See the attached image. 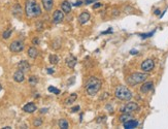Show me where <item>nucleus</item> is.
<instances>
[{"instance_id":"nucleus-9","label":"nucleus","mask_w":168,"mask_h":129,"mask_svg":"<svg viewBox=\"0 0 168 129\" xmlns=\"http://www.w3.org/2000/svg\"><path fill=\"white\" fill-rule=\"evenodd\" d=\"M64 20V14L61 10H55L53 15V23L55 24H60Z\"/></svg>"},{"instance_id":"nucleus-8","label":"nucleus","mask_w":168,"mask_h":129,"mask_svg":"<svg viewBox=\"0 0 168 129\" xmlns=\"http://www.w3.org/2000/svg\"><path fill=\"white\" fill-rule=\"evenodd\" d=\"M154 88V83L153 82H143V84L140 87V92L141 93H149L151 90H153Z\"/></svg>"},{"instance_id":"nucleus-19","label":"nucleus","mask_w":168,"mask_h":129,"mask_svg":"<svg viewBox=\"0 0 168 129\" xmlns=\"http://www.w3.org/2000/svg\"><path fill=\"white\" fill-rule=\"evenodd\" d=\"M28 56H29L30 58H32V59H35V58L38 56V51L34 48V47L29 48V50H28Z\"/></svg>"},{"instance_id":"nucleus-4","label":"nucleus","mask_w":168,"mask_h":129,"mask_svg":"<svg viewBox=\"0 0 168 129\" xmlns=\"http://www.w3.org/2000/svg\"><path fill=\"white\" fill-rule=\"evenodd\" d=\"M115 95L118 99L123 100V101H129L133 97L131 90H129V88H127L126 86H119L118 88L116 89Z\"/></svg>"},{"instance_id":"nucleus-12","label":"nucleus","mask_w":168,"mask_h":129,"mask_svg":"<svg viewBox=\"0 0 168 129\" xmlns=\"http://www.w3.org/2000/svg\"><path fill=\"white\" fill-rule=\"evenodd\" d=\"M23 111L26 112V113L32 114L36 111V105L34 104L33 102H29V103H27L26 105L23 106Z\"/></svg>"},{"instance_id":"nucleus-30","label":"nucleus","mask_w":168,"mask_h":129,"mask_svg":"<svg viewBox=\"0 0 168 129\" xmlns=\"http://www.w3.org/2000/svg\"><path fill=\"white\" fill-rule=\"evenodd\" d=\"M107 33H113V28H108V30H107V31L102 32V34H107Z\"/></svg>"},{"instance_id":"nucleus-29","label":"nucleus","mask_w":168,"mask_h":129,"mask_svg":"<svg viewBox=\"0 0 168 129\" xmlns=\"http://www.w3.org/2000/svg\"><path fill=\"white\" fill-rule=\"evenodd\" d=\"M47 72H48L49 74H53V73L55 72V70H54L53 68H48V69H47Z\"/></svg>"},{"instance_id":"nucleus-6","label":"nucleus","mask_w":168,"mask_h":129,"mask_svg":"<svg viewBox=\"0 0 168 129\" xmlns=\"http://www.w3.org/2000/svg\"><path fill=\"white\" fill-rule=\"evenodd\" d=\"M140 68H141V70L143 71V72H151L153 71V69L155 68V62H154V60L153 59H145L141 65H140Z\"/></svg>"},{"instance_id":"nucleus-17","label":"nucleus","mask_w":168,"mask_h":129,"mask_svg":"<svg viewBox=\"0 0 168 129\" xmlns=\"http://www.w3.org/2000/svg\"><path fill=\"white\" fill-rule=\"evenodd\" d=\"M61 9L63 13L65 14H69L71 10V3H69L68 1H63L61 3Z\"/></svg>"},{"instance_id":"nucleus-5","label":"nucleus","mask_w":168,"mask_h":129,"mask_svg":"<svg viewBox=\"0 0 168 129\" xmlns=\"http://www.w3.org/2000/svg\"><path fill=\"white\" fill-rule=\"evenodd\" d=\"M140 108L139 105L136 103V102H133V101H130L128 102L126 105H124L121 110L122 113H127V114H131V113H134L136 111H138Z\"/></svg>"},{"instance_id":"nucleus-32","label":"nucleus","mask_w":168,"mask_h":129,"mask_svg":"<svg viewBox=\"0 0 168 129\" xmlns=\"http://www.w3.org/2000/svg\"><path fill=\"white\" fill-rule=\"evenodd\" d=\"M33 44H34V45H37V44H39V39H38L37 37L33 39Z\"/></svg>"},{"instance_id":"nucleus-31","label":"nucleus","mask_w":168,"mask_h":129,"mask_svg":"<svg viewBox=\"0 0 168 129\" xmlns=\"http://www.w3.org/2000/svg\"><path fill=\"white\" fill-rule=\"evenodd\" d=\"M100 6H101V3H96V4L93 6V8L96 9V8H98V7H100Z\"/></svg>"},{"instance_id":"nucleus-23","label":"nucleus","mask_w":168,"mask_h":129,"mask_svg":"<svg viewBox=\"0 0 168 129\" xmlns=\"http://www.w3.org/2000/svg\"><path fill=\"white\" fill-rule=\"evenodd\" d=\"M12 33H13V29H7L6 31H4V32H3L2 37H3L4 39H7V38H9V37H10Z\"/></svg>"},{"instance_id":"nucleus-14","label":"nucleus","mask_w":168,"mask_h":129,"mask_svg":"<svg viewBox=\"0 0 168 129\" xmlns=\"http://www.w3.org/2000/svg\"><path fill=\"white\" fill-rule=\"evenodd\" d=\"M14 80L17 82V83H22V82L25 80V77H24V72L22 70H17L15 73H14Z\"/></svg>"},{"instance_id":"nucleus-3","label":"nucleus","mask_w":168,"mask_h":129,"mask_svg":"<svg viewBox=\"0 0 168 129\" xmlns=\"http://www.w3.org/2000/svg\"><path fill=\"white\" fill-rule=\"evenodd\" d=\"M149 78V76L147 74V72L142 73V72H134L132 74H130L127 79L126 82L129 86H135L137 84H141L143 82L147 81V79Z\"/></svg>"},{"instance_id":"nucleus-22","label":"nucleus","mask_w":168,"mask_h":129,"mask_svg":"<svg viewBox=\"0 0 168 129\" xmlns=\"http://www.w3.org/2000/svg\"><path fill=\"white\" fill-rule=\"evenodd\" d=\"M49 60H50V62L52 63V64H57V63L59 62V58H58V56H57V55H54V54L50 55Z\"/></svg>"},{"instance_id":"nucleus-21","label":"nucleus","mask_w":168,"mask_h":129,"mask_svg":"<svg viewBox=\"0 0 168 129\" xmlns=\"http://www.w3.org/2000/svg\"><path fill=\"white\" fill-rule=\"evenodd\" d=\"M58 125H59V127H60V128L67 129L68 128L67 120H65V119H61V120H59V123H58Z\"/></svg>"},{"instance_id":"nucleus-7","label":"nucleus","mask_w":168,"mask_h":129,"mask_svg":"<svg viewBox=\"0 0 168 129\" xmlns=\"http://www.w3.org/2000/svg\"><path fill=\"white\" fill-rule=\"evenodd\" d=\"M9 49L14 53H20V52H22L24 50V42L22 40H15V41H13L10 44Z\"/></svg>"},{"instance_id":"nucleus-37","label":"nucleus","mask_w":168,"mask_h":129,"mask_svg":"<svg viewBox=\"0 0 168 129\" xmlns=\"http://www.w3.org/2000/svg\"><path fill=\"white\" fill-rule=\"evenodd\" d=\"M1 90H2V87H1V85H0V91H1Z\"/></svg>"},{"instance_id":"nucleus-15","label":"nucleus","mask_w":168,"mask_h":129,"mask_svg":"<svg viewBox=\"0 0 168 129\" xmlns=\"http://www.w3.org/2000/svg\"><path fill=\"white\" fill-rule=\"evenodd\" d=\"M76 62H77V60H76V58L74 57V56H72V55H70L69 57H67V59H66V64L69 68H74V66L76 65Z\"/></svg>"},{"instance_id":"nucleus-1","label":"nucleus","mask_w":168,"mask_h":129,"mask_svg":"<svg viewBox=\"0 0 168 129\" xmlns=\"http://www.w3.org/2000/svg\"><path fill=\"white\" fill-rule=\"evenodd\" d=\"M102 82L96 77H90L86 82V92L90 96L96 95L101 89Z\"/></svg>"},{"instance_id":"nucleus-2","label":"nucleus","mask_w":168,"mask_h":129,"mask_svg":"<svg viewBox=\"0 0 168 129\" xmlns=\"http://www.w3.org/2000/svg\"><path fill=\"white\" fill-rule=\"evenodd\" d=\"M25 13L28 18H37L41 15L40 5L35 0H27L25 4Z\"/></svg>"},{"instance_id":"nucleus-27","label":"nucleus","mask_w":168,"mask_h":129,"mask_svg":"<svg viewBox=\"0 0 168 129\" xmlns=\"http://www.w3.org/2000/svg\"><path fill=\"white\" fill-rule=\"evenodd\" d=\"M37 82H38V80H37V78H36V77H30V78H29V83H30V84H32V85L36 84Z\"/></svg>"},{"instance_id":"nucleus-18","label":"nucleus","mask_w":168,"mask_h":129,"mask_svg":"<svg viewBox=\"0 0 168 129\" xmlns=\"http://www.w3.org/2000/svg\"><path fill=\"white\" fill-rule=\"evenodd\" d=\"M42 2V5L44 7V9L47 12H50L51 9L53 8V5H54V1L53 0H41Z\"/></svg>"},{"instance_id":"nucleus-35","label":"nucleus","mask_w":168,"mask_h":129,"mask_svg":"<svg viewBox=\"0 0 168 129\" xmlns=\"http://www.w3.org/2000/svg\"><path fill=\"white\" fill-rule=\"evenodd\" d=\"M154 14H155V15H156V16H159V15H160V9H156V10H155V13H154Z\"/></svg>"},{"instance_id":"nucleus-36","label":"nucleus","mask_w":168,"mask_h":129,"mask_svg":"<svg viewBox=\"0 0 168 129\" xmlns=\"http://www.w3.org/2000/svg\"><path fill=\"white\" fill-rule=\"evenodd\" d=\"M130 53H131L132 55H136L138 52H137V51H135V50H131V51H130Z\"/></svg>"},{"instance_id":"nucleus-16","label":"nucleus","mask_w":168,"mask_h":129,"mask_svg":"<svg viewBox=\"0 0 168 129\" xmlns=\"http://www.w3.org/2000/svg\"><path fill=\"white\" fill-rule=\"evenodd\" d=\"M131 119H133V117H132V115H131V114L123 113V115H122V116H120V118H119V121H120L122 124H124V123L128 122V121H129V120H131Z\"/></svg>"},{"instance_id":"nucleus-11","label":"nucleus","mask_w":168,"mask_h":129,"mask_svg":"<svg viewBox=\"0 0 168 129\" xmlns=\"http://www.w3.org/2000/svg\"><path fill=\"white\" fill-rule=\"evenodd\" d=\"M18 67L20 70H22L23 72H27L30 70V64L26 61V60H23V61H20L19 64H18Z\"/></svg>"},{"instance_id":"nucleus-24","label":"nucleus","mask_w":168,"mask_h":129,"mask_svg":"<svg viewBox=\"0 0 168 129\" xmlns=\"http://www.w3.org/2000/svg\"><path fill=\"white\" fill-rule=\"evenodd\" d=\"M49 91L52 92V93H54V94H56V95L60 94V90L57 89V88H55V87H53V86H50V87H49Z\"/></svg>"},{"instance_id":"nucleus-10","label":"nucleus","mask_w":168,"mask_h":129,"mask_svg":"<svg viewBox=\"0 0 168 129\" xmlns=\"http://www.w3.org/2000/svg\"><path fill=\"white\" fill-rule=\"evenodd\" d=\"M90 21V14L88 13V12H83L80 17H79V22H80V24H82V25H84L86 23H88Z\"/></svg>"},{"instance_id":"nucleus-34","label":"nucleus","mask_w":168,"mask_h":129,"mask_svg":"<svg viewBox=\"0 0 168 129\" xmlns=\"http://www.w3.org/2000/svg\"><path fill=\"white\" fill-rule=\"evenodd\" d=\"M82 4H83V2H82V1H77V2H75V3H74V5H75V6H80V5H82Z\"/></svg>"},{"instance_id":"nucleus-25","label":"nucleus","mask_w":168,"mask_h":129,"mask_svg":"<svg viewBox=\"0 0 168 129\" xmlns=\"http://www.w3.org/2000/svg\"><path fill=\"white\" fill-rule=\"evenodd\" d=\"M154 33H155V31H152L150 33H141V34H139V36L142 38H148V37H151Z\"/></svg>"},{"instance_id":"nucleus-13","label":"nucleus","mask_w":168,"mask_h":129,"mask_svg":"<svg viewBox=\"0 0 168 129\" xmlns=\"http://www.w3.org/2000/svg\"><path fill=\"white\" fill-rule=\"evenodd\" d=\"M123 125H124V127L126 129H132V128H136V127L139 125V123H138V121L131 119V120H129L128 122L124 123Z\"/></svg>"},{"instance_id":"nucleus-33","label":"nucleus","mask_w":168,"mask_h":129,"mask_svg":"<svg viewBox=\"0 0 168 129\" xmlns=\"http://www.w3.org/2000/svg\"><path fill=\"white\" fill-rule=\"evenodd\" d=\"M48 111H49V109H41V110H40V113L44 114V113H47Z\"/></svg>"},{"instance_id":"nucleus-20","label":"nucleus","mask_w":168,"mask_h":129,"mask_svg":"<svg viewBox=\"0 0 168 129\" xmlns=\"http://www.w3.org/2000/svg\"><path fill=\"white\" fill-rule=\"evenodd\" d=\"M76 98H77V95H76L75 93H72V94L69 95V97L65 100V104H71V103H73V102L76 100Z\"/></svg>"},{"instance_id":"nucleus-28","label":"nucleus","mask_w":168,"mask_h":129,"mask_svg":"<svg viewBox=\"0 0 168 129\" xmlns=\"http://www.w3.org/2000/svg\"><path fill=\"white\" fill-rule=\"evenodd\" d=\"M80 111V106L77 105V106H74V108H72L71 110H70V112L71 113H76V112H79Z\"/></svg>"},{"instance_id":"nucleus-26","label":"nucleus","mask_w":168,"mask_h":129,"mask_svg":"<svg viewBox=\"0 0 168 129\" xmlns=\"http://www.w3.org/2000/svg\"><path fill=\"white\" fill-rule=\"evenodd\" d=\"M42 124V120L41 119H35L33 122V125L35 127H38V126H40Z\"/></svg>"}]
</instances>
